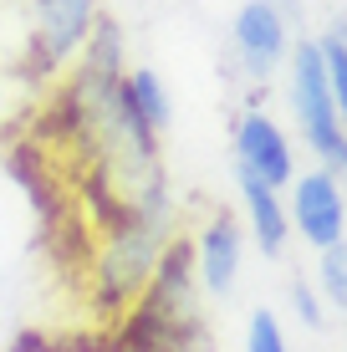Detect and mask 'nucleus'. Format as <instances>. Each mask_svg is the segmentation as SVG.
Returning <instances> with one entry per match:
<instances>
[{"instance_id":"11","label":"nucleus","mask_w":347,"mask_h":352,"mask_svg":"<svg viewBox=\"0 0 347 352\" xmlns=\"http://www.w3.org/2000/svg\"><path fill=\"white\" fill-rule=\"evenodd\" d=\"M317 52H322V72H327L332 102H337L342 128H347V26H332V31L317 41Z\"/></svg>"},{"instance_id":"9","label":"nucleus","mask_w":347,"mask_h":352,"mask_svg":"<svg viewBox=\"0 0 347 352\" xmlns=\"http://www.w3.org/2000/svg\"><path fill=\"white\" fill-rule=\"evenodd\" d=\"M123 97H128V107L148 123L153 133H169V123H174V97H169V87H164V77L153 67H128L123 72Z\"/></svg>"},{"instance_id":"2","label":"nucleus","mask_w":347,"mask_h":352,"mask_svg":"<svg viewBox=\"0 0 347 352\" xmlns=\"http://www.w3.org/2000/svg\"><path fill=\"white\" fill-rule=\"evenodd\" d=\"M291 118L302 128V143L317 153L322 168L332 174H347V128H342V113L332 102V87H327V72H322V52L317 41H296L291 56Z\"/></svg>"},{"instance_id":"14","label":"nucleus","mask_w":347,"mask_h":352,"mask_svg":"<svg viewBox=\"0 0 347 352\" xmlns=\"http://www.w3.org/2000/svg\"><path fill=\"white\" fill-rule=\"evenodd\" d=\"M266 6H276L286 21H302V0H266Z\"/></svg>"},{"instance_id":"4","label":"nucleus","mask_w":347,"mask_h":352,"mask_svg":"<svg viewBox=\"0 0 347 352\" xmlns=\"http://www.w3.org/2000/svg\"><path fill=\"white\" fill-rule=\"evenodd\" d=\"M286 214H291V235L312 250H327L347 240V189L332 168H306L286 184Z\"/></svg>"},{"instance_id":"7","label":"nucleus","mask_w":347,"mask_h":352,"mask_svg":"<svg viewBox=\"0 0 347 352\" xmlns=\"http://www.w3.org/2000/svg\"><path fill=\"white\" fill-rule=\"evenodd\" d=\"M194 250V276H199V291L205 296H230L240 286V265H245V225L235 220L230 210H214L205 214V225L194 230L189 240Z\"/></svg>"},{"instance_id":"10","label":"nucleus","mask_w":347,"mask_h":352,"mask_svg":"<svg viewBox=\"0 0 347 352\" xmlns=\"http://www.w3.org/2000/svg\"><path fill=\"white\" fill-rule=\"evenodd\" d=\"M317 296L327 301L332 311H347V240L317 250Z\"/></svg>"},{"instance_id":"3","label":"nucleus","mask_w":347,"mask_h":352,"mask_svg":"<svg viewBox=\"0 0 347 352\" xmlns=\"http://www.w3.org/2000/svg\"><path fill=\"white\" fill-rule=\"evenodd\" d=\"M98 16H102L98 0H31L26 67L36 77H62V72L82 56Z\"/></svg>"},{"instance_id":"8","label":"nucleus","mask_w":347,"mask_h":352,"mask_svg":"<svg viewBox=\"0 0 347 352\" xmlns=\"http://www.w3.org/2000/svg\"><path fill=\"white\" fill-rule=\"evenodd\" d=\"M235 184H240V210H245V230L250 240L260 245V256H286V245H291V214H286V189H271L260 184V179L250 174H235Z\"/></svg>"},{"instance_id":"13","label":"nucleus","mask_w":347,"mask_h":352,"mask_svg":"<svg viewBox=\"0 0 347 352\" xmlns=\"http://www.w3.org/2000/svg\"><path fill=\"white\" fill-rule=\"evenodd\" d=\"M291 311H296V322L312 327V332H322V327H327L322 296H317V286H306V281H291Z\"/></svg>"},{"instance_id":"12","label":"nucleus","mask_w":347,"mask_h":352,"mask_svg":"<svg viewBox=\"0 0 347 352\" xmlns=\"http://www.w3.org/2000/svg\"><path fill=\"white\" fill-rule=\"evenodd\" d=\"M245 352H291V342H286V327L276 311L256 307L245 322Z\"/></svg>"},{"instance_id":"1","label":"nucleus","mask_w":347,"mask_h":352,"mask_svg":"<svg viewBox=\"0 0 347 352\" xmlns=\"http://www.w3.org/2000/svg\"><path fill=\"white\" fill-rule=\"evenodd\" d=\"M184 235L179 225V199L169 174L143 184L128 199L123 220H113L107 230H98V256H92V307L102 317H128L138 307V296L148 291L153 271H159L164 250Z\"/></svg>"},{"instance_id":"5","label":"nucleus","mask_w":347,"mask_h":352,"mask_svg":"<svg viewBox=\"0 0 347 352\" xmlns=\"http://www.w3.org/2000/svg\"><path fill=\"white\" fill-rule=\"evenodd\" d=\"M230 148H235V174H250V179H260V184H271V189H286L296 179L291 138H286V128L271 113H260V107H245V113L235 118Z\"/></svg>"},{"instance_id":"6","label":"nucleus","mask_w":347,"mask_h":352,"mask_svg":"<svg viewBox=\"0 0 347 352\" xmlns=\"http://www.w3.org/2000/svg\"><path fill=\"white\" fill-rule=\"evenodd\" d=\"M291 26L296 21H286L276 6H266V0H245L240 10H235L230 21V46H235V62H240L250 77L266 82L276 67H286V56H291Z\"/></svg>"}]
</instances>
